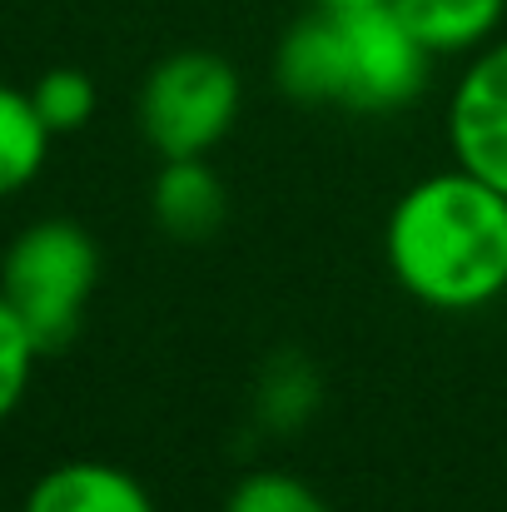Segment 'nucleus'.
I'll use <instances>...</instances> for the list:
<instances>
[{"label": "nucleus", "mask_w": 507, "mask_h": 512, "mask_svg": "<svg viewBox=\"0 0 507 512\" xmlns=\"http://www.w3.org/2000/svg\"><path fill=\"white\" fill-rule=\"evenodd\" d=\"M388 274L433 314H473L507 294V194L463 165L413 179L383 224Z\"/></svg>", "instance_id": "obj_1"}, {"label": "nucleus", "mask_w": 507, "mask_h": 512, "mask_svg": "<svg viewBox=\"0 0 507 512\" xmlns=\"http://www.w3.org/2000/svg\"><path fill=\"white\" fill-rule=\"evenodd\" d=\"M100 284V244L75 219L25 224L0 259V294L25 319L40 353L70 348Z\"/></svg>", "instance_id": "obj_2"}, {"label": "nucleus", "mask_w": 507, "mask_h": 512, "mask_svg": "<svg viewBox=\"0 0 507 512\" xmlns=\"http://www.w3.org/2000/svg\"><path fill=\"white\" fill-rule=\"evenodd\" d=\"M239 105V70L219 50H174L145 75L135 115L160 160H209L229 140Z\"/></svg>", "instance_id": "obj_3"}, {"label": "nucleus", "mask_w": 507, "mask_h": 512, "mask_svg": "<svg viewBox=\"0 0 507 512\" xmlns=\"http://www.w3.org/2000/svg\"><path fill=\"white\" fill-rule=\"evenodd\" d=\"M343 35V110L353 115H393L408 110L428 90L433 55L398 20L393 5L334 10Z\"/></svg>", "instance_id": "obj_4"}, {"label": "nucleus", "mask_w": 507, "mask_h": 512, "mask_svg": "<svg viewBox=\"0 0 507 512\" xmlns=\"http://www.w3.org/2000/svg\"><path fill=\"white\" fill-rule=\"evenodd\" d=\"M453 165L507 194V35L483 45L448 95Z\"/></svg>", "instance_id": "obj_5"}, {"label": "nucleus", "mask_w": 507, "mask_h": 512, "mask_svg": "<svg viewBox=\"0 0 507 512\" xmlns=\"http://www.w3.org/2000/svg\"><path fill=\"white\" fill-rule=\"evenodd\" d=\"M274 85L284 90V100L304 105V110H343V35H338L334 10H309L299 15L279 45H274Z\"/></svg>", "instance_id": "obj_6"}, {"label": "nucleus", "mask_w": 507, "mask_h": 512, "mask_svg": "<svg viewBox=\"0 0 507 512\" xmlns=\"http://www.w3.org/2000/svg\"><path fill=\"white\" fill-rule=\"evenodd\" d=\"M20 512H160L150 488L115 468V463H100V458H70V463H55L45 468Z\"/></svg>", "instance_id": "obj_7"}, {"label": "nucleus", "mask_w": 507, "mask_h": 512, "mask_svg": "<svg viewBox=\"0 0 507 512\" xmlns=\"http://www.w3.org/2000/svg\"><path fill=\"white\" fill-rule=\"evenodd\" d=\"M150 214L169 239L199 244V239L219 234V224L229 214L224 179L209 160H165L150 184Z\"/></svg>", "instance_id": "obj_8"}, {"label": "nucleus", "mask_w": 507, "mask_h": 512, "mask_svg": "<svg viewBox=\"0 0 507 512\" xmlns=\"http://www.w3.org/2000/svg\"><path fill=\"white\" fill-rule=\"evenodd\" d=\"M388 5L433 60L478 55L483 45L498 40L507 20V0H388Z\"/></svg>", "instance_id": "obj_9"}, {"label": "nucleus", "mask_w": 507, "mask_h": 512, "mask_svg": "<svg viewBox=\"0 0 507 512\" xmlns=\"http://www.w3.org/2000/svg\"><path fill=\"white\" fill-rule=\"evenodd\" d=\"M50 125L40 120L30 90L0 85V199L30 189L50 160Z\"/></svg>", "instance_id": "obj_10"}, {"label": "nucleus", "mask_w": 507, "mask_h": 512, "mask_svg": "<svg viewBox=\"0 0 507 512\" xmlns=\"http://www.w3.org/2000/svg\"><path fill=\"white\" fill-rule=\"evenodd\" d=\"M30 100L40 110V120L50 125V135H75L95 120V105H100V90L85 70L75 65H55L45 70L35 85H30Z\"/></svg>", "instance_id": "obj_11"}, {"label": "nucleus", "mask_w": 507, "mask_h": 512, "mask_svg": "<svg viewBox=\"0 0 507 512\" xmlns=\"http://www.w3.org/2000/svg\"><path fill=\"white\" fill-rule=\"evenodd\" d=\"M224 512H334V503L319 488H309L304 478H294V473L254 468V473H244L229 488Z\"/></svg>", "instance_id": "obj_12"}, {"label": "nucleus", "mask_w": 507, "mask_h": 512, "mask_svg": "<svg viewBox=\"0 0 507 512\" xmlns=\"http://www.w3.org/2000/svg\"><path fill=\"white\" fill-rule=\"evenodd\" d=\"M40 343L25 329V319L10 309V299L0 294V423H10L35 383V363H40Z\"/></svg>", "instance_id": "obj_13"}, {"label": "nucleus", "mask_w": 507, "mask_h": 512, "mask_svg": "<svg viewBox=\"0 0 507 512\" xmlns=\"http://www.w3.org/2000/svg\"><path fill=\"white\" fill-rule=\"evenodd\" d=\"M314 403H319V378L309 368L289 373V363H274V378L264 383V418H274L269 428H294Z\"/></svg>", "instance_id": "obj_14"}, {"label": "nucleus", "mask_w": 507, "mask_h": 512, "mask_svg": "<svg viewBox=\"0 0 507 512\" xmlns=\"http://www.w3.org/2000/svg\"><path fill=\"white\" fill-rule=\"evenodd\" d=\"M324 10H368V5H388V0H319Z\"/></svg>", "instance_id": "obj_15"}]
</instances>
